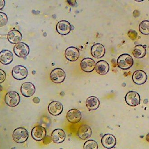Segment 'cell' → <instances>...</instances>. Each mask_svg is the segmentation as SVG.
<instances>
[{
	"instance_id": "4fadbf2b",
	"label": "cell",
	"mask_w": 149,
	"mask_h": 149,
	"mask_svg": "<svg viewBox=\"0 0 149 149\" xmlns=\"http://www.w3.org/2000/svg\"><path fill=\"white\" fill-rule=\"evenodd\" d=\"M95 62L93 60L90 58H85L80 63L81 69L84 72L87 73L92 72L95 69Z\"/></svg>"
},
{
	"instance_id": "ffe728a7",
	"label": "cell",
	"mask_w": 149,
	"mask_h": 149,
	"mask_svg": "<svg viewBox=\"0 0 149 149\" xmlns=\"http://www.w3.org/2000/svg\"><path fill=\"white\" fill-rule=\"evenodd\" d=\"M7 39L11 43L15 44H18L21 41L22 34L18 30H12L8 33Z\"/></svg>"
},
{
	"instance_id": "2e32d148",
	"label": "cell",
	"mask_w": 149,
	"mask_h": 149,
	"mask_svg": "<svg viewBox=\"0 0 149 149\" xmlns=\"http://www.w3.org/2000/svg\"><path fill=\"white\" fill-rule=\"evenodd\" d=\"M57 32L61 35H67L71 31V25L68 21L62 20L58 23L56 26Z\"/></svg>"
},
{
	"instance_id": "d6986e66",
	"label": "cell",
	"mask_w": 149,
	"mask_h": 149,
	"mask_svg": "<svg viewBox=\"0 0 149 149\" xmlns=\"http://www.w3.org/2000/svg\"><path fill=\"white\" fill-rule=\"evenodd\" d=\"M65 56L66 59L70 61H75L79 58V52L78 49L74 47H70L66 50Z\"/></svg>"
},
{
	"instance_id": "277c9868",
	"label": "cell",
	"mask_w": 149,
	"mask_h": 149,
	"mask_svg": "<svg viewBox=\"0 0 149 149\" xmlns=\"http://www.w3.org/2000/svg\"><path fill=\"white\" fill-rule=\"evenodd\" d=\"M28 74V70L22 65L15 66L12 71V74L13 78L18 80H22L26 79Z\"/></svg>"
},
{
	"instance_id": "ac0fdd59",
	"label": "cell",
	"mask_w": 149,
	"mask_h": 149,
	"mask_svg": "<svg viewBox=\"0 0 149 149\" xmlns=\"http://www.w3.org/2000/svg\"><path fill=\"white\" fill-rule=\"evenodd\" d=\"M91 53L94 58H100L105 54V48L102 44H96L91 48Z\"/></svg>"
},
{
	"instance_id": "484cf974",
	"label": "cell",
	"mask_w": 149,
	"mask_h": 149,
	"mask_svg": "<svg viewBox=\"0 0 149 149\" xmlns=\"http://www.w3.org/2000/svg\"><path fill=\"white\" fill-rule=\"evenodd\" d=\"M98 148L97 143L93 140L87 141L84 145V149H98Z\"/></svg>"
},
{
	"instance_id": "6da1fadb",
	"label": "cell",
	"mask_w": 149,
	"mask_h": 149,
	"mask_svg": "<svg viewBox=\"0 0 149 149\" xmlns=\"http://www.w3.org/2000/svg\"><path fill=\"white\" fill-rule=\"evenodd\" d=\"M118 66L123 70L130 69L134 64V60L128 54H123L119 56L117 60Z\"/></svg>"
},
{
	"instance_id": "f546056e",
	"label": "cell",
	"mask_w": 149,
	"mask_h": 149,
	"mask_svg": "<svg viewBox=\"0 0 149 149\" xmlns=\"http://www.w3.org/2000/svg\"><path fill=\"white\" fill-rule=\"evenodd\" d=\"M33 102L35 103H38L40 102V101L39 98L37 97H35L33 98Z\"/></svg>"
},
{
	"instance_id": "7c38bea8",
	"label": "cell",
	"mask_w": 149,
	"mask_h": 149,
	"mask_svg": "<svg viewBox=\"0 0 149 149\" xmlns=\"http://www.w3.org/2000/svg\"><path fill=\"white\" fill-rule=\"evenodd\" d=\"M147 76L146 73L142 70L135 71L132 76V79L137 85H143L146 82Z\"/></svg>"
},
{
	"instance_id": "9a60e30c",
	"label": "cell",
	"mask_w": 149,
	"mask_h": 149,
	"mask_svg": "<svg viewBox=\"0 0 149 149\" xmlns=\"http://www.w3.org/2000/svg\"><path fill=\"white\" fill-rule=\"evenodd\" d=\"M92 131L90 126L86 124L80 126L77 131V135L81 139L85 140L89 138L92 136Z\"/></svg>"
},
{
	"instance_id": "7402d4cb",
	"label": "cell",
	"mask_w": 149,
	"mask_h": 149,
	"mask_svg": "<svg viewBox=\"0 0 149 149\" xmlns=\"http://www.w3.org/2000/svg\"><path fill=\"white\" fill-rule=\"evenodd\" d=\"M95 70L99 74H105L109 71V64L104 60H100L96 64Z\"/></svg>"
},
{
	"instance_id": "9c48e42d",
	"label": "cell",
	"mask_w": 149,
	"mask_h": 149,
	"mask_svg": "<svg viewBox=\"0 0 149 149\" xmlns=\"http://www.w3.org/2000/svg\"><path fill=\"white\" fill-rule=\"evenodd\" d=\"M117 143L116 138L113 135L108 134L104 135L101 139V143L106 149H112Z\"/></svg>"
},
{
	"instance_id": "f1b7e54d",
	"label": "cell",
	"mask_w": 149,
	"mask_h": 149,
	"mask_svg": "<svg viewBox=\"0 0 149 149\" xmlns=\"http://www.w3.org/2000/svg\"><path fill=\"white\" fill-rule=\"evenodd\" d=\"M5 1L4 0H0V10H2L5 6Z\"/></svg>"
},
{
	"instance_id": "8992f818",
	"label": "cell",
	"mask_w": 149,
	"mask_h": 149,
	"mask_svg": "<svg viewBox=\"0 0 149 149\" xmlns=\"http://www.w3.org/2000/svg\"><path fill=\"white\" fill-rule=\"evenodd\" d=\"M13 51L16 55L19 58H25L29 54L30 48L26 44L21 42L15 45Z\"/></svg>"
},
{
	"instance_id": "4316f807",
	"label": "cell",
	"mask_w": 149,
	"mask_h": 149,
	"mask_svg": "<svg viewBox=\"0 0 149 149\" xmlns=\"http://www.w3.org/2000/svg\"><path fill=\"white\" fill-rule=\"evenodd\" d=\"M8 17L6 13L0 12V27H4L8 22Z\"/></svg>"
},
{
	"instance_id": "7a4b0ae2",
	"label": "cell",
	"mask_w": 149,
	"mask_h": 149,
	"mask_svg": "<svg viewBox=\"0 0 149 149\" xmlns=\"http://www.w3.org/2000/svg\"><path fill=\"white\" fill-rule=\"evenodd\" d=\"M29 134L24 128L19 127L15 129L13 133V138L16 143H22L28 139Z\"/></svg>"
},
{
	"instance_id": "83f0119b",
	"label": "cell",
	"mask_w": 149,
	"mask_h": 149,
	"mask_svg": "<svg viewBox=\"0 0 149 149\" xmlns=\"http://www.w3.org/2000/svg\"><path fill=\"white\" fill-rule=\"evenodd\" d=\"M6 73L3 70L0 69V83H2L5 81L6 79Z\"/></svg>"
},
{
	"instance_id": "30bf717a",
	"label": "cell",
	"mask_w": 149,
	"mask_h": 149,
	"mask_svg": "<svg viewBox=\"0 0 149 149\" xmlns=\"http://www.w3.org/2000/svg\"><path fill=\"white\" fill-rule=\"evenodd\" d=\"M67 119L71 123H77L82 119V114L78 109H71L67 113Z\"/></svg>"
},
{
	"instance_id": "4dcf8cb0",
	"label": "cell",
	"mask_w": 149,
	"mask_h": 149,
	"mask_svg": "<svg viewBox=\"0 0 149 149\" xmlns=\"http://www.w3.org/2000/svg\"><path fill=\"white\" fill-rule=\"evenodd\" d=\"M146 140L147 141H149V134H148L146 136Z\"/></svg>"
},
{
	"instance_id": "8fae6325",
	"label": "cell",
	"mask_w": 149,
	"mask_h": 149,
	"mask_svg": "<svg viewBox=\"0 0 149 149\" xmlns=\"http://www.w3.org/2000/svg\"><path fill=\"white\" fill-rule=\"evenodd\" d=\"M36 87L31 82H26L23 83L21 87L22 94L26 97L33 96L36 92Z\"/></svg>"
},
{
	"instance_id": "52a82bcc",
	"label": "cell",
	"mask_w": 149,
	"mask_h": 149,
	"mask_svg": "<svg viewBox=\"0 0 149 149\" xmlns=\"http://www.w3.org/2000/svg\"><path fill=\"white\" fill-rule=\"evenodd\" d=\"M125 100L128 105L135 107L140 103V96L137 92L130 91L126 94Z\"/></svg>"
},
{
	"instance_id": "cb8c5ba5",
	"label": "cell",
	"mask_w": 149,
	"mask_h": 149,
	"mask_svg": "<svg viewBox=\"0 0 149 149\" xmlns=\"http://www.w3.org/2000/svg\"><path fill=\"white\" fill-rule=\"evenodd\" d=\"M146 46L137 45L134 48L132 54L135 58L138 59L142 58L146 54V51L145 48Z\"/></svg>"
},
{
	"instance_id": "5b68a950",
	"label": "cell",
	"mask_w": 149,
	"mask_h": 149,
	"mask_svg": "<svg viewBox=\"0 0 149 149\" xmlns=\"http://www.w3.org/2000/svg\"><path fill=\"white\" fill-rule=\"evenodd\" d=\"M66 78V74L64 70L60 68H56L53 70L50 74V79L55 83L63 82Z\"/></svg>"
},
{
	"instance_id": "603a6c76",
	"label": "cell",
	"mask_w": 149,
	"mask_h": 149,
	"mask_svg": "<svg viewBox=\"0 0 149 149\" xmlns=\"http://www.w3.org/2000/svg\"><path fill=\"white\" fill-rule=\"evenodd\" d=\"M99 100L95 96H90L87 98L86 102V105L87 108L89 110L93 111L97 109L99 107Z\"/></svg>"
},
{
	"instance_id": "ba28073f",
	"label": "cell",
	"mask_w": 149,
	"mask_h": 149,
	"mask_svg": "<svg viewBox=\"0 0 149 149\" xmlns=\"http://www.w3.org/2000/svg\"><path fill=\"white\" fill-rule=\"evenodd\" d=\"M47 135V131L44 127L40 125L35 126L31 131L33 138L37 141L42 140Z\"/></svg>"
},
{
	"instance_id": "d4e9b609",
	"label": "cell",
	"mask_w": 149,
	"mask_h": 149,
	"mask_svg": "<svg viewBox=\"0 0 149 149\" xmlns=\"http://www.w3.org/2000/svg\"><path fill=\"white\" fill-rule=\"evenodd\" d=\"M139 31L144 35L149 34V21L144 20L140 23L139 27Z\"/></svg>"
},
{
	"instance_id": "44dd1931",
	"label": "cell",
	"mask_w": 149,
	"mask_h": 149,
	"mask_svg": "<svg viewBox=\"0 0 149 149\" xmlns=\"http://www.w3.org/2000/svg\"><path fill=\"white\" fill-rule=\"evenodd\" d=\"M13 59V54L9 50H3L0 52V62L2 64H10Z\"/></svg>"
},
{
	"instance_id": "3957f363",
	"label": "cell",
	"mask_w": 149,
	"mask_h": 149,
	"mask_svg": "<svg viewBox=\"0 0 149 149\" xmlns=\"http://www.w3.org/2000/svg\"><path fill=\"white\" fill-rule=\"evenodd\" d=\"M5 101L7 105L11 107H16L20 103V96L15 91L8 92L5 96Z\"/></svg>"
},
{
	"instance_id": "e0dca14e",
	"label": "cell",
	"mask_w": 149,
	"mask_h": 149,
	"mask_svg": "<svg viewBox=\"0 0 149 149\" xmlns=\"http://www.w3.org/2000/svg\"><path fill=\"white\" fill-rule=\"evenodd\" d=\"M66 134L64 131L60 129H57L53 131L51 135L52 141L56 143H60L65 140Z\"/></svg>"
},
{
	"instance_id": "5bb4252c",
	"label": "cell",
	"mask_w": 149,
	"mask_h": 149,
	"mask_svg": "<svg viewBox=\"0 0 149 149\" xmlns=\"http://www.w3.org/2000/svg\"><path fill=\"white\" fill-rule=\"evenodd\" d=\"M63 111V106L61 103L56 101L51 102L48 106V111L51 115L56 116L60 115Z\"/></svg>"
}]
</instances>
